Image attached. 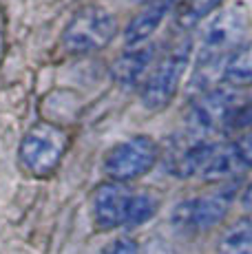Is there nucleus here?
<instances>
[{
	"instance_id": "f257e3e1",
	"label": "nucleus",
	"mask_w": 252,
	"mask_h": 254,
	"mask_svg": "<svg viewBox=\"0 0 252 254\" xmlns=\"http://www.w3.org/2000/svg\"><path fill=\"white\" fill-rule=\"evenodd\" d=\"M252 168V130L230 141H195L175 162V175L201 182H226Z\"/></svg>"
},
{
	"instance_id": "f03ea898",
	"label": "nucleus",
	"mask_w": 252,
	"mask_h": 254,
	"mask_svg": "<svg viewBox=\"0 0 252 254\" xmlns=\"http://www.w3.org/2000/svg\"><path fill=\"white\" fill-rule=\"evenodd\" d=\"M159 199L144 190H133L126 184H100L91 199V214L102 232L118 228H135L157 214Z\"/></svg>"
},
{
	"instance_id": "7ed1b4c3",
	"label": "nucleus",
	"mask_w": 252,
	"mask_h": 254,
	"mask_svg": "<svg viewBox=\"0 0 252 254\" xmlns=\"http://www.w3.org/2000/svg\"><path fill=\"white\" fill-rule=\"evenodd\" d=\"M246 31H248V13L241 4H230L212 13L199 36L197 69L210 71L215 64L226 60L237 47L244 45Z\"/></svg>"
},
{
	"instance_id": "20e7f679",
	"label": "nucleus",
	"mask_w": 252,
	"mask_h": 254,
	"mask_svg": "<svg viewBox=\"0 0 252 254\" xmlns=\"http://www.w3.org/2000/svg\"><path fill=\"white\" fill-rule=\"evenodd\" d=\"M190 38H182L157 58L151 73L144 80V84L139 86V100H142L144 109L162 111L171 104L179 84H182L188 62H190Z\"/></svg>"
},
{
	"instance_id": "39448f33",
	"label": "nucleus",
	"mask_w": 252,
	"mask_h": 254,
	"mask_svg": "<svg viewBox=\"0 0 252 254\" xmlns=\"http://www.w3.org/2000/svg\"><path fill=\"white\" fill-rule=\"evenodd\" d=\"M66 148H69V135L64 128L51 122H38L22 137L18 159L22 170L31 177H49L60 166Z\"/></svg>"
},
{
	"instance_id": "423d86ee",
	"label": "nucleus",
	"mask_w": 252,
	"mask_h": 254,
	"mask_svg": "<svg viewBox=\"0 0 252 254\" xmlns=\"http://www.w3.org/2000/svg\"><path fill=\"white\" fill-rule=\"evenodd\" d=\"M118 33V20L104 7H82L69 20L62 33V47L69 53L84 56V53L100 51L109 45Z\"/></svg>"
},
{
	"instance_id": "0eeeda50",
	"label": "nucleus",
	"mask_w": 252,
	"mask_h": 254,
	"mask_svg": "<svg viewBox=\"0 0 252 254\" xmlns=\"http://www.w3.org/2000/svg\"><path fill=\"white\" fill-rule=\"evenodd\" d=\"M157 157L159 146L146 135H135V137H128L115 144L106 153L102 168H104V175L109 177V182L128 184L144 177L157 164Z\"/></svg>"
},
{
	"instance_id": "6e6552de",
	"label": "nucleus",
	"mask_w": 252,
	"mask_h": 254,
	"mask_svg": "<svg viewBox=\"0 0 252 254\" xmlns=\"http://www.w3.org/2000/svg\"><path fill=\"white\" fill-rule=\"evenodd\" d=\"M235 197V190L224 188L210 194H199L179 201L171 214V223L175 230L184 234H201L219 226L228 214L230 201Z\"/></svg>"
},
{
	"instance_id": "1a4fd4ad",
	"label": "nucleus",
	"mask_w": 252,
	"mask_h": 254,
	"mask_svg": "<svg viewBox=\"0 0 252 254\" xmlns=\"http://www.w3.org/2000/svg\"><path fill=\"white\" fill-rule=\"evenodd\" d=\"M239 106V95L232 89L219 86V89L203 91L188 109L186 124L195 135L215 133L219 128H226Z\"/></svg>"
},
{
	"instance_id": "9d476101",
	"label": "nucleus",
	"mask_w": 252,
	"mask_h": 254,
	"mask_svg": "<svg viewBox=\"0 0 252 254\" xmlns=\"http://www.w3.org/2000/svg\"><path fill=\"white\" fill-rule=\"evenodd\" d=\"M157 58V47L148 42L139 47H128L113 62V80L122 86H142Z\"/></svg>"
},
{
	"instance_id": "9b49d317",
	"label": "nucleus",
	"mask_w": 252,
	"mask_h": 254,
	"mask_svg": "<svg viewBox=\"0 0 252 254\" xmlns=\"http://www.w3.org/2000/svg\"><path fill=\"white\" fill-rule=\"evenodd\" d=\"M173 4L168 2H151L137 13L124 29V42L126 47H139L146 45L148 38L162 27V22L166 20L168 11Z\"/></svg>"
},
{
	"instance_id": "f8f14e48",
	"label": "nucleus",
	"mask_w": 252,
	"mask_h": 254,
	"mask_svg": "<svg viewBox=\"0 0 252 254\" xmlns=\"http://www.w3.org/2000/svg\"><path fill=\"white\" fill-rule=\"evenodd\" d=\"M221 80L230 86L252 84V42H244L224 60Z\"/></svg>"
},
{
	"instance_id": "ddd939ff",
	"label": "nucleus",
	"mask_w": 252,
	"mask_h": 254,
	"mask_svg": "<svg viewBox=\"0 0 252 254\" xmlns=\"http://www.w3.org/2000/svg\"><path fill=\"white\" fill-rule=\"evenodd\" d=\"M221 4H224V0H182L175 13L177 27L184 29V31L197 27L203 20H208Z\"/></svg>"
},
{
	"instance_id": "4468645a",
	"label": "nucleus",
	"mask_w": 252,
	"mask_h": 254,
	"mask_svg": "<svg viewBox=\"0 0 252 254\" xmlns=\"http://www.w3.org/2000/svg\"><path fill=\"white\" fill-rule=\"evenodd\" d=\"M219 254H252V214L228 228L217 248Z\"/></svg>"
},
{
	"instance_id": "2eb2a0df",
	"label": "nucleus",
	"mask_w": 252,
	"mask_h": 254,
	"mask_svg": "<svg viewBox=\"0 0 252 254\" xmlns=\"http://www.w3.org/2000/svg\"><path fill=\"white\" fill-rule=\"evenodd\" d=\"M226 128L250 133V130H252V102H248V104H241L239 109H237V113L230 117V122H228Z\"/></svg>"
},
{
	"instance_id": "dca6fc26",
	"label": "nucleus",
	"mask_w": 252,
	"mask_h": 254,
	"mask_svg": "<svg viewBox=\"0 0 252 254\" xmlns=\"http://www.w3.org/2000/svg\"><path fill=\"white\" fill-rule=\"evenodd\" d=\"M100 254H139V250H137V243H135L133 239L118 237L111 243H106L104 250H102Z\"/></svg>"
},
{
	"instance_id": "f3484780",
	"label": "nucleus",
	"mask_w": 252,
	"mask_h": 254,
	"mask_svg": "<svg viewBox=\"0 0 252 254\" xmlns=\"http://www.w3.org/2000/svg\"><path fill=\"white\" fill-rule=\"evenodd\" d=\"M241 206H244V210L248 214H252V182L246 186L244 194H241Z\"/></svg>"
},
{
	"instance_id": "a211bd4d",
	"label": "nucleus",
	"mask_w": 252,
	"mask_h": 254,
	"mask_svg": "<svg viewBox=\"0 0 252 254\" xmlns=\"http://www.w3.org/2000/svg\"><path fill=\"white\" fill-rule=\"evenodd\" d=\"M133 2H139V4H151V2H168V4H173L175 0H133Z\"/></svg>"
}]
</instances>
